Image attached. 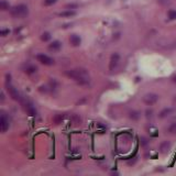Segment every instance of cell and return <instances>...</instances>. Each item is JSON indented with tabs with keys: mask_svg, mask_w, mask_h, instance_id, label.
<instances>
[{
	"mask_svg": "<svg viewBox=\"0 0 176 176\" xmlns=\"http://www.w3.org/2000/svg\"><path fill=\"white\" fill-rule=\"evenodd\" d=\"M66 76L77 81L79 85H87L90 81L89 74L85 68H73L66 72Z\"/></svg>",
	"mask_w": 176,
	"mask_h": 176,
	"instance_id": "6da1fadb",
	"label": "cell"
},
{
	"mask_svg": "<svg viewBox=\"0 0 176 176\" xmlns=\"http://www.w3.org/2000/svg\"><path fill=\"white\" fill-rule=\"evenodd\" d=\"M10 13L11 16L16 19H23L25 18L29 13V9L25 5H18L14 6L10 9Z\"/></svg>",
	"mask_w": 176,
	"mask_h": 176,
	"instance_id": "7a4b0ae2",
	"label": "cell"
},
{
	"mask_svg": "<svg viewBox=\"0 0 176 176\" xmlns=\"http://www.w3.org/2000/svg\"><path fill=\"white\" fill-rule=\"evenodd\" d=\"M142 100H143L144 104L149 105V106H152V105H154L158 100V96L156 95V94H153V93L145 94V95L143 96Z\"/></svg>",
	"mask_w": 176,
	"mask_h": 176,
	"instance_id": "3957f363",
	"label": "cell"
},
{
	"mask_svg": "<svg viewBox=\"0 0 176 176\" xmlns=\"http://www.w3.org/2000/svg\"><path fill=\"white\" fill-rule=\"evenodd\" d=\"M36 59L40 62L41 64L43 65H46V66H51V65H54V59L47 56L45 54H37L36 55Z\"/></svg>",
	"mask_w": 176,
	"mask_h": 176,
	"instance_id": "277c9868",
	"label": "cell"
},
{
	"mask_svg": "<svg viewBox=\"0 0 176 176\" xmlns=\"http://www.w3.org/2000/svg\"><path fill=\"white\" fill-rule=\"evenodd\" d=\"M120 63V55L118 53H113L110 57V62H109V69L110 71H115L118 67V65Z\"/></svg>",
	"mask_w": 176,
	"mask_h": 176,
	"instance_id": "5b68a950",
	"label": "cell"
},
{
	"mask_svg": "<svg viewBox=\"0 0 176 176\" xmlns=\"http://www.w3.org/2000/svg\"><path fill=\"white\" fill-rule=\"evenodd\" d=\"M9 129V119L7 118L5 113L1 115V118H0V130L2 133L7 132V130Z\"/></svg>",
	"mask_w": 176,
	"mask_h": 176,
	"instance_id": "8992f818",
	"label": "cell"
},
{
	"mask_svg": "<svg viewBox=\"0 0 176 176\" xmlns=\"http://www.w3.org/2000/svg\"><path fill=\"white\" fill-rule=\"evenodd\" d=\"M7 89H8L10 96H11V98H12L13 100H20L21 99V98H20V94H19L18 90L14 88L13 86L10 84V81H9V83H7Z\"/></svg>",
	"mask_w": 176,
	"mask_h": 176,
	"instance_id": "52a82bcc",
	"label": "cell"
},
{
	"mask_svg": "<svg viewBox=\"0 0 176 176\" xmlns=\"http://www.w3.org/2000/svg\"><path fill=\"white\" fill-rule=\"evenodd\" d=\"M24 110H25L28 115H29V116H31V117H35L36 113H37L36 112L35 107H34L33 104L30 102V101H27V102L24 104Z\"/></svg>",
	"mask_w": 176,
	"mask_h": 176,
	"instance_id": "ba28073f",
	"label": "cell"
},
{
	"mask_svg": "<svg viewBox=\"0 0 176 176\" xmlns=\"http://www.w3.org/2000/svg\"><path fill=\"white\" fill-rule=\"evenodd\" d=\"M61 47H62V43L59 41H53L51 44H49V50L52 52H57L61 50Z\"/></svg>",
	"mask_w": 176,
	"mask_h": 176,
	"instance_id": "9c48e42d",
	"label": "cell"
},
{
	"mask_svg": "<svg viewBox=\"0 0 176 176\" xmlns=\"http://www.w3.org/2000/svg\"><path fill=\"white\" fill-rule=\"evenodd\" d=\"M81 39L79 37V35L72 34V35L69 36V43H71L73 46H78L81 44Z\"/></svg>",
	"mask_w": 176,
	"mask_h": 176,
	"instance_id": "30bf717a",
	"label": "cell"
},
{
	"mask_svg": "<svg viewBox=\"0 0 176 176\" xmlns=\"http://www.w3.org/2000/svg\"><path fill=\"white\" fill-rule=\"evenodd\" d=\"M170 150H171V143L167 142V141H164L162 144L160 145V151L162 153H167Z\"/></svg>",
	"mask_w": 176,
	"mask_h": 176,
	"instance_id": "8fae6325",
	"label": "cell"
},
{
	"mask_svg": "<svg viewBox=\"0 0 176 176\" xmlns=\"http://www.w3.org/2000/svg\"><path fill=\"white\" fill-rule=\"evenodd\" d=\"M36 71H37V68H36V66H34V65H27V67L24 68V73L25 74H28V75H31V74H34V73H36Z\"/></svg>",
	"mask_w": 176,
	"mask_h": 176,
	"instance_id": "7c38bea8",
	"label": "cell"
},
{
	"mask_svg": "<svg viewBox=\"0 0 176 176\" xmlns=\"http://www.w3.org/2000/svg\"><path fill=\"white\" fill-rule=\"evenodd\" d=\"M76 14L75 11H72V10H66V11H63V12H61L59 13V17H62V18H71V17H74Z\"/></svg>",
	"mask_w": 176,
	"mask_h": 176,
	"instance_id": "4fadbf2b",
	"label": "cell"
},
{
	"mask_svg": "<svg viewBox=\"0 0 176 176\" xmlns=\"http://www.w3.org/2000/svg\"><path fill=\"white\" fill-rule=\"evenodd\" d=\"M173 111H174V110H173L172 108H165V109H163L162 111L160 112L158 116H160V118H165V117H167V116H170Z\"/></svg>",
	"mask_w": 176,
	"mask_h": 176,
	"instance_id": "5bb4252c",
	"label": "cell"
},
{
	"mask_svg": "<svg viewBox=\"0 0 176 176\" xmlns=\"http://www.w3.org/2000/svg\"><path fill=\"white\" fill-rule=\"evenodd\" d=\"M64 119V115H56L54 118H53V121L56 123V124H59L61 122L63 121Z\"/></svg>",
	"mask_w": 176,
	"mask_h": 176,
	"instance_id": "9a60e30c",
	"label": "cell"
},
{
	"mask_svg": "<svg viewBox=\"0 0 176 176\" xmlns=\"http://www.w3.org/2000/svg\"><path fill=\"white\" fill-rule=\"evenodd\" d=\"M0 9L6 11V10L9 9V4L6 1V0H1V2H0Z\"/></svg>",
	"mask_w": 176,
	"mask_h": 176,
	"instance_id": "2e32d148",
	"label": "cell"
},
{
	"mask_svg": "<svg viewBox=\"0 0 176 176\" xmlns=\"http://www.w3.org/2000/svg\"><path fill=\"white\" fill-rule=\"evenodd\" d=\"M167 16L170 20H176V10H170Z\"/></svg>",
	"mask_w": 176,
	"mask_h": 176,
	"instance_id": "e0dca14e",
	"label": "cell"
},
{
	"mask_svg": "<svg viewBox=\"0 0 176 176\" xmlns=\"http://www.w3.org/2000/svg\"><path fill=\"white\" fill-rule=\"evenodd\" d=\"M51 39V35L49 32H44L42 35H41V40L44 41V42H46V41H49Z\"/></svg>",
	"mask_w": 176,
	"mask_h": 176,
	"instance_id": "ac0fdd59",
	"label": "cell"
},
{
	"mask_svg": "<svg viewBox=\"0 0 176 176\" xmlns=\"http://www.w3.org/2000/svg\"><path fill=\"white\" fill-rule=\"evenodd\" d=\"M168 132L170 133H176V122L172 123L171 126L168 127Z\"/></svg>",
	"mask_w": 176,
	"mask_h": 176,
	"instance_id": "d6986e66",
	"label": "cell"
},
{
	"mask_svg": "<svg viewBox=\"0 0 176 176\" xmlns=\"http://www.w3.org/2000/svg\"><path fill=\"white\" fill-rule=\"evenodd\" d=\"M57 0H44V5L45 6H52L54 5Z\"/></svg>",
	"mask_w": 176,
	"mask_h": 176,
	"instance_id": "ffe728a7",
	"label": "cell"
},
{
	"mask_svg": "<svg viewBox=\"0 0 176 176\" xmlns=\"http://www.w3.org/2000/svg\"><path fill=\"white\" fill-rule=\"evenodd\" d=\"M139 117H140V116H139V113L138 112H136V111H132V112L130 113V118H132V119H139Z\"/></svg>",
	"mask_w": 176,
	"mask_h": 176,
	"instance_id": "44dd1931",
	"label": "cell"
},
{
	"mask_svg": "<svg viewBox=\"0 0 176 176\" xmlns=\"http://www.w3.org/2000/svg\"><path fill=\"white\" fill-rule=\"evenodd\" d=\"M7 34H9V30H7V29H6V30H1V31H0V35H1V36H6Z\"/></svg>",
	"mask_w": 176,
	"mask_h": 176,
	"instance_id": "7402d4cb",
	"label": "cell"
},
{
	"mask_svg": "<svg viewBox=\"0 0 176 176\" xmlns=\"http://www.w3.org/2000/svg\"><path fill=\"white\" fill-rule=\"evenodd\" d=\"M75 7H77L76 5H68L66 6V8H75Z\"/></svg>",
	"mask_w": 176,
	"mask_h": 176,
	"instance_id": "603a6c76",
	"label": "cell"
},
{
	"mask_svg": "<svg viewBox=\"0 0 176 176\" xmlns=\"http://www.w3.org/2000/svg\"><path fill=\"white\" fill-rule=\"evenodd\" d=\"M5 100V95H4V93H1V101H4Z\"/></svg>",
	"mask_w": 176,
	"mask_h": 176,
	"instance_id": "cb8c5ba5",
	"label": "cell"
},
{
	"mask_svg": "<svg viewBox=\"0 0 176 176\" xmlns=\"http://www.w3.org/2000/svg\"><path fill=\"white\" fill-rule=\"evenodd\" d=\"M173 81H174V83L176 84V75H175L174 77H173Z\"/></svg>",
	"mask_w": 176,
	"mask_h": 176,
	"instance_id": "d4e9b609",
	"label": "cell"
}]
</instances>
